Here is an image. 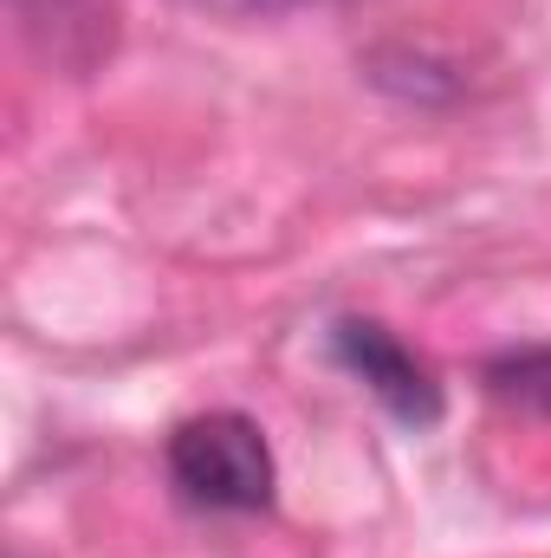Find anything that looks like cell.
<instances>
[{
	"instance_id": "cell-1",
	"label": "cell",
	"mask_w": 551,
	"mask_h": 558,
	"mask_svg": "<svg viewBox=\"0 0 551 558\" xmlns=\"http://www.w3.org/2000/svg\"><path fill=\"white\" fill-rule=\"evenodd\" d=\"M169 481L182 500L208 513H260L273 507V448L267 428L241 410H208L188 416L169 435Z\"/></svg>"
},
{
	"instance_id": "cell-2",
	"label": "cell",
	"mask_w": 551,
	"mask_h": 558,
	"mask_svg": "<svg viewBox=\"0 0 551 558\" xmlns=\"http://www.w3.org/2000/svg\"><path fill=\"white\" fill-rule=\"evenodd\" d=\"M331 344H338L344 371H351L390 416L415 422V428L441 422V384H434V371L415 357L396 331H383V325H370V318H344V325L331 331Z\"/></svg>"
},
{
	"instance_id": "cell-3",
	"label": "cell",
	"mask_w": 551,
	"mask_h": 558,
	"mask_svg": "<svg viewBox=\"0 0 551 558\" xmlns=\"http://www.w3.org/2000/svg\"><path fill=\"white\" fill-rule=\"evenodd\" d=\"M20 33L52 59V65H98L118 33V0H13Z\"/></svg>"
},
{
	"instance_id": "cell-4",
	"label": "cell",
	"mask_w": 551,
	"mask_h": 558,
	"mask_svg": "<svg viewBox=\"0 0 551 558\" xmlns=\"http://www.w3.org/2000/svg\"><path fill=\"white\" fill-rule=\"evenodd\" d=\"M487 390H493L500 403H519V410L551 416V351H513V357H493V364H487Z\"/></svg>"
}]
</instances>
